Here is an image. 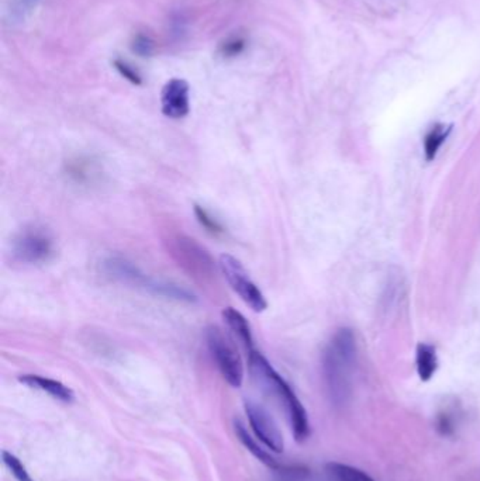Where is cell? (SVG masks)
<instances>
[{
    "label": "cell",
    "instance_id": "obj_1",
    "mask_svg": "<svg viewBox=\"0 0 480 481\" xmlns=\"http://www.w3.org/2000/svg\"><path fill=\"white\" fill-rule=\"evenodd\" d=\"M357 358L353 329L339 328L323 355V373L328 396L335 407H344L351 396V370Z\"/></svg>",
    "mask_w": 480,
    "mask_h": 481
},
{
    "label": "cell",
    "instance_id": "obj_2",
    "mask_svg": "<svg viewBox=\"0 0 480 481\" xmlns=\"http://www.w3.org/2000/svg\"><path fill=\"white\" fill-rule=\"evenodd\" d=\"M249 367L256 380L267 385L272 392L283 401L286 411L290 418L292 432L297 442H303L309 438L310 425L308 412H305L303 404L296 397L290 385L282 379L281 374L269 365V362L262 356L255 349L249 352Z\"/></svg>",
    "mask_w": 480,
    "mask_h": 481
},
{
    "label": "cell",
    "instance_id": "obj_3",
    "mask_svg": "<svg viewBox=\"0 0 480 481\" xmlns=\"http://www.w3.org/2000/svg\"><path fill=\"white\" fill-rule=\"evenodd\" d=\"M53 237L44 228L31 227L23 230L12 244V256L23 265H39L54 255Z\"/></svg>",
    "mask_w": 480,
    "mask_h": 481
},
{
    "label": "cell",
    "instance_id": "obj_4",
    "mask_svg": "<svg viewBox=\"0 0 480 481\" xmlns=\"http://www.w3.org/2000/svg\"><path fill=\"white\" fill-rule=\"evenodd\" d=\"M220 269L227 279L231 289L241 297V300L248 305V307L255 313L265 311L268 307V301L262 291L256 287V284L251 280L248 276V272L242 266L241 262L229 255L224 253L220 256Z\"/></svg>",
    "mask_w": 480,
    "mask_h": 481
},
{
    "label": "cell",
    "instance_id": "obj_5",
    "mask_svg": "<svg viewBox=\"0 0 480 481\" xmlns=\"http://www.w3.org/2000/svg\"><path fill=\"white\" fill-rule=\"evenodd\" d=\"M206 341L208 351L224 380L233 387H240L244 380V366L240 355L229 343L222 329L217 327H208L206 329Z\"/></svg>",
    "mask_w": 480,
    "mask_h": 481
},
{
    "label": "cell",
    "instance_id": "obj_6",
    "mask_svg": "<svg viewBox=\"0 0 480 481\" xmlns=\"http://www.w3.org/2000/svg\"><path fill=\"white\" fill-rule=\"evenodd\" d=\"M173 255L190 276L204 280L211 278L215 272L214 260L210 253L192 238L178 237L175 239Z\"/></svg>",
    "mask_w": 480,
    "mask_h": 481
},
{
    "label": "cell",
    "instance_id": "obj_7",
    "mask_svg": "<svg viewBox=\"0 0 480 481\" xmlns=\"http://www.w3.org/2000/svg\"><path fill=\"white\" fill-rule=\"evenodd\" d=\"M245 411L249 419V425L255 432L256 438L268 449L276 453L283 452V435L274 417L264 407L254 401L245 403Z\"/></svg>",
    "mask_w": 480,
    "mask_h": 481
},
{
    "label": "cell",
    "instance_id": "obj_8",
    "mask_svg": "<svg viewBox=\"0 0 480 481\" xmlns=\"http://www.w3.org/2000/svg\"><path fill=\"white\" fill-rule=\"evenodd\" d=\"M190 87L185 79L175 78L165 83L161 93V109L169 118H184L190 110Z\"/></svg>",
    "mask_w": 480,
    "mask_h": 481
},
{
    "label": "cell",
    "instance_id": "obj_9",
    "mask_svg": "<svg viewBox=\"0 0 480 481\" xmlns=\"http://www.w3.org/2000/svg\"><path fill=\"white\" fill-rule=\"evenodd\" d=\"M103 271L107 273V276L125 283V284H133L137 287H143L147 290L150 284V279L147 275H144L133 262L127 260L125 257L121 256H109L103 260Z\"/></svg>",
    "mask_w": 480,
    "mask_h": 481
},
{
    "label": "cell",
    "instance_id": "obj_10",
    "mask_svg": "<svg viewBox=\"0 0 480 481\" xmlns=\"http://www.w3.org/2000/svg\"><path fill=\"white\" fill-rule=\"evenodd\" d=\"M19 381L31 387V388L46 391L47 394H50L51 397H54L62 403H72L75 400L73 391L58 380L42 377L38 374H23L19 377Z\"/></svg>",
    "mask_w": 480,
    "mask_h": 481
},
{
    "label": "cell",
    "instance_id": "obj_11",
    "mask_svg": "<svg viewBox=\"0 0 480 481\" xmlns=\"http://www.w3.org/2000/svg\"><path fill=\"white\" fill-rule=\"evenodd\" d=\"M416 365L417 373L421 381H429L438 367L435 347L428 343H418L416 351Z\"/></svg>",
    "mask_w": 480,
    "mask_h": 481
},
{
    "label": "cell",
    "instance_id": "obj_12",
    "mask_svg": "<svg viewBox=\"0 0 480 481\" xmlns=\"http://www.w3.org/2000/svg\"><path fill=\"white\" fill-rule=\"evenodd\" d=\"M223 318L229 328L237 335V338L245 345L248 349V352L254 349V339H252V332L249 323L247 318L233 307H227L223 310Z\"/></svg>",
    "mask_w": 480,
    "mask_h": 481
},
{
    "label": "cell",
    "instance_id": "obj_13",
    "mask_svg": "<svg viewBox=\"0 0 480 481\" xmlns=\"http://www.w3.org/2000/svg\"><path fill=\"white\" fill-rule=\"evenodd\" d=\"M235 433L238 436V439L241 441V444L264 464L272 467V469H281V466L278 464V462L264 449L262 446H259L256 444V441L252 438V436L248 433L245 425L241 421H235Z\"/></svg>",
    "mask_w": 480,
    "mask_h": 481
},
{
    "label": "cell",
    "instance_id": "obj_14",
    "mask_svg": "<svg viewBox=\"0 0 480 481\" xmlns=\"http://www.w3.org/2000/svg\"><path fill=\"white\" fill-rule=\"evenodd\" d=\"M326 473L330 481H375L369 474L354 466L331 462L326 464Z\"/></svg>",
    "mask_w": 480,
    "mask_h": 481
},
{
    "label": "cell",
    "instance_id": "obj_15",
    "mask_svg": "<svg viewBox=\"0 0 480 481\" xmlns=\"http://www.w3.org/2000/svg\"><path fill=\"white\" fill-rule=\"evenodd\" d=\"M452 127H445L444 124H435L429 133L425 136L424 140V155L428 162L434 161L435 156L438 155V151L441 149L443 144L447 141Z\"/></svg>",
    "mask_w": 480,
    "mask_h": 481
},
{
    "label": "cell",
    "instance_id": "obj_16",
    "mask_svg": "<svg viewBox=\"0 0 480 481\" xmlns=\"http://www.w3.org/2000/svg\"><path fill=\"white\" fill-rule=\"evenodd\" d=\"M435 428L443 436H454L458 428V417L454 411L443 410L435 418Z\"/></svg>",
    "mask_w": 480,
    "mask_h": 481
},
{
    "label": "cell",
    "instance_id": "obj_17",
    "mask_svg": "<svg viewBox=\"0 0 480 481\" xmlns=\"http://www.w3.org/2000/svg\"><path fill=\"white\" fill-rule=\"evenodd\" d=\"M2 459L5 466L10 470V473L15 475V478L17 481H34L33 477L30 475V473L27 471L26 466L20 462V459L17 456H15L13 453L3 451L2 452Z\"/></svg>",
    "mask_w": 480,
    "mask_h": 481
},
{
    "label": "cell",
    "instance_id": "obj_18",
    "mask_svg": "<svg viewBox=\"0 0 480 481\" xmlns=\"http://www.w3.org/2000/svg\"><path fill=\"white\" fill-rule=\"evenodd\" d=\"M247 46V41L244 37L241 35H233L230 38H227L222 46H220V54L224 58H234L237 55H240Z\"/></svg>",
    "mask_w": 480,
    "mask_h": 481
},
{
    "label": "cell",
    "instance_id": "obj_19",
    "mask_svg": "<svg viewBox=\"0 0 480 481\" xmlns=\"http://www.w3.org/2000/svg\"><path fill=\"white\" fill-rule=\"evenodd\" d=\"M195 214L197 217V221L211 234H222L224 231L223 226L218 223L215 218H213L203 207L200 206H195Z\"/></svg>",
    "mask_w": 480,
    "mask_h": 481
},
{
    "label": "cell",
    "instance_id": "obj_20",
    "mask_svg": "<svg viewBox=\"0 0 480 481\" xmlns=\"http://www.w3.org/2000/svg\"><path fill=\"white\" fill-rule=\"evenodd\" d=\"M113 64H114V68L117 69V72L123 78H125L128 82H131L133 84H141L143 83L140 73L133 66H130L127 62H124L121 60H116Z\"/></svg>",
    "mask_w": 480,
    "mask_h": 481
},
{
    "label": "cell",
    "instance_id": "obj_21",
    "mask_svg": "<svg viewBox=\"0 0 480 481\" xmlns=\"http://www.w3.org/2000/svg\"><path fill=\"white\" fill-rule=\"evenodd\" d=\"M133 51L140 57H150L154 53V42L147 35H137L133 42Z\"/></svg>",
    "mask_w": 480,
    "mask_h": 481
}]
</instances>
